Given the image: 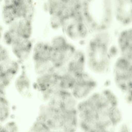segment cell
<instances>
[{"instance_id":"6da1fadb","label":"cell","mask_w":132,"mask_h":132,"mask_svg":"<svg viewBox=\"0 0 132 132\" xmlns=\"http://www.w3.org/2000/svg\"><path fill=\"white\" fill-rule=\"evenodd\" d=\"M82 14L87 27L101 31L110 25L112 18L111 2L109 0H86L81 2Z\"/></svg>"},{"instance_id":"7a4b0ae2","label":"cell","mask_w":132,"mask_h":132,"mask_svg":"<svg viewBox=\"0 0 132 132\" xmlns=\"http://www.w3.org/2000/svg\"><path fill=\"white\" fill-rule=\"evenodd\" d=\"M107 35L105 33L98 34L91 39L88 44L86 63L91 70L97 73H105L110 67Z\"/></svg>"},{"instance_id":"3957f363","label":"cell","mask_w":132,"mask_h":132,"mask_svg":"<svg viewBox=\"0 0 132 132\" xmlns=\"http://www.w3.org/2000/svg\"><path fill=\"white\" fill-rule=\"evenodd\" d=\"M115 82L122 91L132 88L131 61L122 56L117 60L114 68Z\"/></svg>"},{"instance_id":"277c9868","label":"cell","mask_w":132,"mask_h":132,"mask_svg":"<svg viewBox=\"0 0 132 132\" xmlns=\"http://www.w3.org/2000/svg\"><path fill=\"white\" fill-rule=\"evenodd\" d=\"M97 85V82L94 78L85 72L76 78L70 91L77 100H84L92 93Z\"/></svg>"},{"instance_id":"5b68a950","label":"cell","mask_w":132,"mask_h":132,"mask_svg":"<svg viewBox=\"0 0 132 132\" xmlns=\"http://www.w3.org/2000/svg\"><path fill=\"white\" fill-rule=\"evenodd\" d=\"M44 122L51 130L62 128L64 115L59 107L48 104L42 106L37 119Z\"/></svg>"},{"instance_id":"8992f818","label":"cell","mask_w":132,"mask_h":132,"mask_svg":"<svg viewBox=\"0 0 132 132\" xmlns=\"http://www.w3.org/2000/svg\"><path fill=\"white\" fill-rule=\"evenodd\" d=\"M33 45L31 39L16 38L9 48L11 56L19 62L27 60L31 54Z\"/></svg>"},{"instance_id":"52a82bcc","label":"cell","mask_w":132,"mask_h":132,"mask_svg":"<svg viewBox=\"0 0 132 132\" xmlns=\"http://www.w3.org/2000/svg\"><path fill=\"white\" fill-rule=\"evenodd\" d=\"M87 27L84 21L69 19L65 22L62 29L67 37L77 40L82 39L86 36Z\"/></svg>"},{"instance_id":"ba28073f","label":"cell","mask_w":132,"mask_h":132,"mask_svg":"<svg viewBox=\"0 0 132 132\" xmlns=\"http://www.w3.org/2000/svg\"><path fill=\"white\" fill-rule=\"evenodd\" d=\"M32 18L16 19L6 28L10 32L24 39H30L33 31Z\"/></svg>"},{"instance_id":"9c48e42d","label":"cell","mask_w":132,"mask_h":132,"mask_svg":"<svg viewBox=\"0 0 132 132\" xmlns=\"http://www.w3.org/2000/svg\"><path fill=\"white\" fill-rule=\"evenodd\" d=\"M86 59L84 53L77 50L66 64L68 73L75 79L85 71Z\"/></svg>"},{"instance_id":"30bf717a","label":"cell","mask_w":132,"mask_h":132,"mask_svg":"<svg viewBox=\"0 0 132 132\" xmlns=\"http://www.w3.org/2000/svg\"><path fill=\"white\" fill-rule=\"evenodd\" d=\"M76 50L75 46L69 43L62 48L52 49L50 62L52 66L58 68L65 65Z\"/></svg>"},{"instance_id":"8fae6325","label":"cell","mask_w":132,"mask_h":132,"mask_svg":"<svg viewBox=\"0 0 132 132\" xmlns=\"http://www.w3.org/2000/svg\"><path fill=\"white\" fill-rule=\"evenodd\" d=\"M11 6L16 19L32 18L34 5L30 0H11Z\"/></svg>"},{"instance_id":"7c38bea8","label":"cell","mask_w":132,"mask_h":132,"mask_svg":"<svg viewBox=\"0 0 132 132\" xmlns=\"http://www.w3.org/2000/svg\"><path fill=\"white\" fill-rule=\"evenodd\" d=\"M132 0H119L115 2V13L117 19L122 23L128 24L132 21Z\"/></svg>"},{"instance_id":"4fadbf2b","label":"cell","mask_w":132,"mask_h":132,"mask_svg":"<svg viewBox=\"0 0 132 132\" xmlns=\"http://www.w3.org/2000/svg\"><path fill=\"white\" fill-rule=\"evenodd\" d=\"M52 49L50 43L43 41L33 45L32 53L34 63L51 62Z\"/></svg>"},{"instance_id":"5bb4252c","label":"cell","mask_w":132,"mask_h":132,"mask_svg":"<svg viewBox=\"0 0 132 132\" xmlns=\"http://www.w3.org/2000/svg\"><path fill=\"white\" fill-rule=\"evenodd\" d=\"M132 29L129 28L120 34L118 44L122 56L132 61Z\"/></svg>"},{"instance_id":"9a60e30c","label":"cell","mask_w":132,"mask_h":132,"mask_svg":"<svg viewBox=\"0 0 132 132\" xmlns=\"http://www.w3.org/2000/svg\"><path fill=\"white\" fill-rule=\"evenodd\" d=\"M58 81L56 75L52 72L49 71L38 75L35 83V87L40 93L50 88Z\"/></svg>"},{"instance_id":"2e32d148","label":"cell","mask_w":132,"mask_h":132,"mask_svg":"<svg viewBox=\"0 0 132 132\" xmlns=\"http://www.w3.org/2000/svg\"><path fill=\"white\" fill-rule=\"evenodd\" d=\"M61 100L59 108L63 113H66L77 109V100L70 90L61 89Z\"/></svg>"},{"instance_id":"e0dca14e","label":"cell","mask_w":132,"mask_h":132,"mask_svg":"<svg viewBox=\"0 0 132 132\" xmlns=\"http://www.w3.org/2000/svg\"><path fill=\"white\" fill-rule=\"evenodd\" d=\"M1 21L6 27L16 20L12 7L11 0H0Z\"/></svg>"},{"instance_id":"ac0fdd59","label":"cell","mask_w":132,"mask_h":132,"mask_svg":"<svg viewBox=\"0 0 132 132\" xmlns=\"http://www.w3.org/2000/svg\"><path fill=\"white\" fill-rule=\"evenodd\" d=\"M63 113L64 120L62 128L63 132H76L78 124L77 110Z\"/></svg>"},{"instance_id":"d6986e66","label":"cell","mask_w":132,"mask_h":132,"mask_svg":"<svg viewBox=\"0 0 132 132\" xmlns=\"http://www.w3.org/2000/svg\"><path fill=\"white\" fill-rule=\"evenodd\" d=\"M14 86L17 92L22 95H27L29 92L31 86L30 82L24 69L15 79Z\"/></svg>"},{"instance_id":"ffe728a7","label":"cell","mask_w":132,"mask_h":132,"mask_svg":"<svg viewBox=\"0 0 132 132\" xmlns=\"http://www.w3.org/2000/svg\"><path fill=\"white\" fill-rule=\"evenodd\" d=\"M65 0H52L47 1L44 5L45 10L50 16H61L64 9Z\"/></svg>"},{"instance_id":"44dd1931","label":"cell","mask_w":132,"mask_h":132,"mask_svg":"<svg viewBox=\"0 0 132 132\" xmlns=\"http://www.w3.org/2000/svg\"><path fill=\"white\" fill-rule=\"evenodd\" d=\"M75 78L67 72L58 79L60 88L62 89L70 90L75 82Z\"/></svg>"},{"instance_id":"7402d4cb","label":"cell","mask_w":132,"mask_h":132,"mask_svg":"<svg viewBox=\"0 0 132 132\" xmlns=\"http://www.w3.org/2000/svg\"><path fill=\"white\" fill-rule=\"evenodd\" d=\"M10 107L9 102L4 95L0 93V122L5 121L9 117Z\"/></svg>"},{"instance_id":"603a6c76","label":"cell","mask_w":132,"mask_h":132,"mask_svg":"<svg viewBox=\"0 0 132 132\" xmlns=\"http://www.w3.org/2000/svg\"><path fill=\"white\" fill-rule=\"evenodd\" d=\"M108 116L111 123L115 127L119 124L122 119V114L117 106L113 108L109 111Z\"/></svg>"},{"instance_id":"cb8c5ba5","label":"cell","mask_w":132,"mask_h":132,"mask_svg":"<svg viewBox=\"0 0 132 132\" xmlns=\"http://www.w3.org/2000/svg\"><path fill=\"white\" fill-rule=\"evenodd\" d=\"M65 37L58 35L54 37L50 43L52 49L57 50L62 48L69 44Z\"/></svg>"},{"instance_id":"d4e9b609","label":"cell","mask_w":132,"mask_h":132,"mask_svg":"<svg viewBox=\"0 0 132 132\" xmlns=\"http://www.w3.org/2000/svg\"><path fill=\"white\" fill-rule=\"evenodd\" d=\"M18 36L17 35L11 32L5 27L1 43L9 48L12 44L14 40Z\"/></svg>"},{"instance_id":"484cf974","label":"cell","mask_w":132,"mask_h":132,"mask_svg":"<svg viewBox=\"0 0 132 132\" xmlns=\"http://www.w3.org/2000/svg\"><path fill=\"white\" fill-rule=\"evenodd\" d=\"M51 129L43 122L37 120L31 128L30 132H51Z\"/></svg>"},{"instance_id":"4316f807","label":"cell","mask_w":132,"mask_h":132,"mask_svg":"<svg viewBox=\"0 0 132 132\" xmlns=\"http://www.w3.org/2000/svg\"><path fill=\"white\" fill-rule=\"evenodd\" d=\"M11 58L9 48L0 43V63L5 62Z\"/></svg>"},{"instance_id":"83f0119b","label":"cell","mask_w":132,"mask_h":132,"mask_svg":"<svg viewBox=\"0 0 132 132\" xmlns=\"http://www.w3.org/2000/svg\"><path fill=\"white\" fill-rule=\"evenodd\" d=\"M3 132H18V128L14 121H10L3 126Z\"/></svg>"},{"instance_id":"f1b7e54d","label":"cell","mask_w":132,"mask_h":132,"mask_svg":"<svg viewBox=\"0 0 132 132\" xmlns=\"http://www.w3.org/2000/svg\"><path fill=\"white\" fill-rule=\"evenodd\" d=\"M118 132H130L128 126L125 123L122 124L120 126Z\"/></svg>"},{"instance_id":"f546056e","label":"cell","mask_w":132,"mask_h":132,"mask_svg":"<svg viewBox=\"0 0 132 132\" xmlns=\"http://www.w3.org/2000/svg\"><path fill=\"white\" fill-rule=\"evenodd\" d=\"M5 28V26L1 20H0V43H1L4 32Z\"/></svg>"},{"instance_id":"4dcf8cb0","label":"cell","mask_w":132,"mask_h":132,"mask_svg":"<svg viewBox=\"0 0 132 132\" xmlns=\"http://www.w3.org/2000/svg\"><path fill=\"white\" fill-rule=\"evenodd\" d=\"M3 126L0 122V132H3Z\"/></svg>"}]
</instances>
